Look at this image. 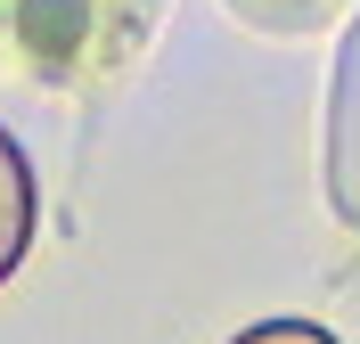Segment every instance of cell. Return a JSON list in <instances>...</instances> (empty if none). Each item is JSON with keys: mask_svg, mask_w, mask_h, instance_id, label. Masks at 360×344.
Listing matches in <instances>:
<instances>
[{"mask_svg": "<svg viewBox=\"0 0 360 344\" xmlns=\"http://www.w3.org/2000/svg\"><path fill=\"white\" fill-rule=\"evenodd\" d=\"M25 229H33V181H25V156L0 139V279L17 271Z\"/></svg>", "mask_w": 360, "mask_h": 344, "instance_id": "6da1fadb", "label": "cell"}, {"mask_svg": "<svg viewBox=\"0 0 360 344\" xmlns=\"http://www.w3.org/2000/svg\"><path fill=\"white\" fill-rule=\"evenodd\" d=\"M238 344H328V336L303 328V320H278V328H254V336H238Z\"/></svg>", "mask_w": 360, "mask_h": 344, "instance_id": "7a4b0ae2", "label": "cell"}]
</instances>
